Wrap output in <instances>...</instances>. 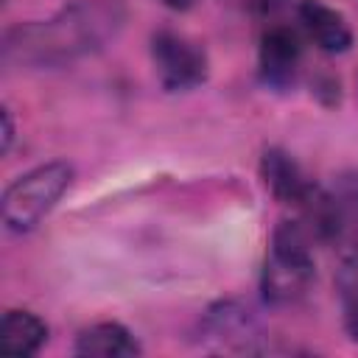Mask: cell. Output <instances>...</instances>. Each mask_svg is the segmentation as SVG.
Returning a JSON list of instances; mask_svg holds the SVG:
<instances>
[{"instance_id": "obj_1", "label": "cell", "mask_w": 358, "mask_h": 358, "mask_svg": "<svg viewBox=\"0 0 358 358\" xmlns=\"http://www.w3.org/2000/svg\"><path fill=\"white\" fill-rule=\"evenodd\" d=\"M126 25L123 0H73L48 20L22 22L3 36L6 67H64L103 50Z\"/></svg>"}, {"instance_id": "obj_2", "label": "cell", "mask_w": 358, "mask_h": 358, "mask_svg": "<svg viewBox=\"0 0 358 358\" xmlns=\"http://www.w3.org/2000/svg\"><path fill=\"white\" fill-rule=\"evenodd\" d=\"M313 235L302 218L280 221L271 235V252L263 266L260 288L271 305H291L313 282Z\"/></svg>"}, {"instance_id": "obj_3", "label": "cell", "mask_w": 358, "mask_h": 358, "mask_svg": "<svg viewBox=\"0 0 358 358\" xmlns=\"http://www.w3.org/2000/svg\"><path fill=\"white\" fill-rule=\"evenodd\" d=\"M73 182L67 162H45L17 176L3 193V224L8 232H31L64 196Z\"/></svg>"}, {"instance_id": "obj_4", "label": "cell", "mask_w": 358, "mask_h": 358, "mask_svg": "<svg viewBox=\"0 0 358 358\" xmlns=\"http://www.w3.org/2000/svg\"><path fill=\"white\" fill-rule=\"evenodd\" d=\"M302 221L313 241L352 243L358 235V171L336 176L330 187H316L302 207Z\"/></svg>"}, {"instance_id": "obj_5", "label": "cell", "mask_w": 358, "mask_h": 358, "mask_svg": "<svg viewBox=\"0 0 358 358\" xmlns=\"http://www.w3.org/2000/svg\"><path fill=\"white\" fill-rule=\"evenodd\" d=\"M151 59L159 84L168 92H187L207 78V53L199 42L176 31H159L151 39Z\"/></svg>"}, {"instance_id": "obj_6", "label": "cell", "mask_w": 358, "mask_h": 358, "mask_svg": "<svg viewBox=\"0 0 358 358\" xmlns=\"http://www.w3.org/2000/svg\"><path fill=\"white\" fill-rule=\"evenodd\" d=\"M260 78L271 90H288L302 64V39L288 25H274L260 39Z\"/></svg>"}, {"instance_id": "obj_7", "label": "cell", "mask_w": 358, "mask_h": 358, "mask_svg": "<svg viewBox=\"0 0 358 358\" xmlns=\"http://www.w3.org/2000/svg\"><path fill=\"white\" fill-rule=\"evenodd\" d=\"M260 176L266 182V187L271 190V196L282 204H291V207H305L313 193H316V185L305 176V171L299 168L296 159H291L285 151L280 148H268L260 159Z\"/></svg>"}, {"instance_id": "obj_8", "label": "cell", "mask_w": 358, "mask_h": 358, "mask_svg": "<svg viewBox=\"0 0 358 358\" xmlns=\"http://www.w3.org/2000/svg\"><path fill=\"white\" fill-rule=\"evenodd\" d=\"M299 22L308 31V36L316 42V48L324 53H344L352 45V31L347 20L336 8L324 6L322 0H302Z\"/></svg>"}, {"instance_id": "obj_9", "label": "cell", "mask_w": 358, "mask_h": 358, "mask_svg": "<svg viewBox=\"0 0 358 358\" xmlns=\"http://www.w3.org/2000/svg\"><path fill=\"white\" fill-rule=\"evenodd\" d=\"M78 355H98V358H129L140 355L137 338L117 322H98L78 333L76 338Z\"/></svg>"}, {"instance_id": "obj_10", "label": "cell", "mask_w": 358, "mask_h": 358, "mask_svg": "<svg viewBox=\"0 0 358 358\" xmlns=\"http://www.w3.org/2000/svg\"><path fill=\"white\" fill-rule=\"evenodd\" d=\"M48 338V324L31 310H8L3 316L0 350L8 355H34Z\"/></svg>"}, {"instance_id": "obj_11", "label": "cell", "mask_w": 358, "mask_h": 358, "mask_svg": "<svg viewBox=\"0 0 358 358\" xmlns=\"http://www.w3.org/2000/svg\"><path fill=\"white\" fill-rule=\"evenodd\" d=\"M204 327L224 347H235V350H249V338H255V319L243 308H235L232 302L210 310Z\"/></svg>"}, {"instance_id": "obj_12", "label": "cell", "mask_w": 358, "mask_h": 358, "mask_svg": "<svg viewBox=\"0 0 358 358\" xmlns=\"http://www.w3.org/2000/svg\"><path fill=\"white\" fill-rule=\"evenodd\" d=\"M336 288H338L344 327L350 338L358 341V241H352L341 257V266L336 271Z\"/></svg>"}, {"instance_id": "obj_13", "label": "cell", "mask_w": 358, "mask_h": 358, "mask_svg": "<svg viewBox=\"0 0 358 358\" xmlns=\"http://www.w3.org/2000/svg\"><path fill=\"white\" fill-rule=\"evenodd\" d=\"M11 140H14V123H11V112L3 109V151L11 148Z\"/></svg>"}, {"instance_id": "obj_14", "label": "cell", "mask_w": 358, "mask_h": 358, "mask_svg": "<svg viewBox=\"0 0 358 358\" xmlns=\"http://www.w3.org/2000/svg\"><path fill=\"white\" fill-rule=\"evenodd\" d=\"M162 6H168V8H173V11H187L196 0H159Z\"/></svg>"}, {"instance_id": "obj_15", "label": "cell", "mask_w": 358, "mask_h": 358, "mask_svg": "<svg viewBox=\"0 0 358 358\" xmlns=\"http://www.w3.org/2000/svg\"><path fill=\"white\" fill-rule=\"evenodd\" d=\"M255 3H257L260 8H271V6H277L280 0H255Z\"/></svg>"}]
</instances>
